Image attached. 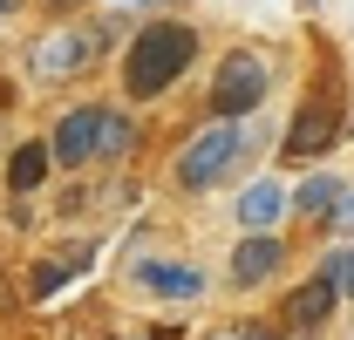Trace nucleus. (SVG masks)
<instances>
[{"mask_svg":"<svg viewBox=\"0 0 354 340\" xmlns=\"http://www.w3.org/2000/svg\"><path fill=\"white\" fill-rule=\"evenodd\" d=\"M88 265H95V245H75L68 258H35V265H28V293H35V299H55L75 272H88Z\"/></svg>","mask_w":354,"mask_h":340,"instance_id":"ddd939ff","label":"nucleus"},{"mask_svg":"<svg viewBox=\"0 0 354 340\" xmlns=\"http://www.w3.org/2000/svg\"><path fill=\"white\" fill-rule=\"evenodd\" d=\"M334 279H341V299L354 306V238H334Z\"/></svg>","mask_w":354,"mask_h":340,"instance_id":"dca6fc26","label":"nucleus"},{"mask_svg":"<svg viewBox=\"0 0 354 340\" xmlns=\"http://www.w3.org/2000/svg\"><path fill=\"white\" fill-rule=\"evenodd\" d=\"M198 340H239V334H232V327H212V334H198Z\"/></svg>","mask_w":354,"mask_h":340,"instance_id":"412c9836","label":"nucleus"},{"mask_svg":"<svg viewBox=\"0 0 354 340\" xmlns=\"http://www.w3.org/2000/svg\"><path fill=\"white\" fill-rule=\"evenodd\" d=\"M239 340H286L279 334V320H245V327H232Z\"/></svg>","mask_w":354,"mask_h":340,"instance_id":"f3484780","label":"nucleus"},{"mask_svg":"<svg viewBox=\"0 0 354 340\" xmlns=\"http://www.w3.org/2000/svg\"><path fill=\"white\" fill-rule=\"evenodd\" d=\"M198 62H205V28L184 21V14H150L123 41V62H116L123 102H164Z\"/></svg>","mask_w":354,"mask_h":340,"instance_id":"f257e3e1","label":"nucleus"},{"mask_svg":"<svg viewBox=\"0 0 354 340\" xmlns=\"http://www.w3.org/2000/svg\"><path fill=\"white\" fill-rule=\"evenodd\" d=\"M286 265H293L286 232H239L232 252H225V286L232 293H266V286L286 279Z\"/></svg>","mask_w":354,"mask_h":340,"instance_id":"6e6552de","label":"nucleus"},{"mask_svg":"<svg viewBox=\"0 0 354 340\" xmlns=\"http://www.w3.org/2000/svg\"><path fill=\"white\" fill-rule=\"evenodd\" d=\"M334 306H341V279H334V245H327V252H320V265H313L307 279L279 299V334H286V340H313V334H327Z\"/></svg>","mask_w":354,"mask_h":340,"instance_id":"0eeeda50","label":"nucleus"},{"mask_svg":"<svg viewBox=\"0 0 354 340\" xmlns=\"http://www.w3.org/2000/svg\"><path fill=\"white\" fill-rule=\"evenodd\" d=\"M341 184H348V170H334V164H313L293 191H286V211L300 218V225H327V211H334V198H341Z\"/></svg>","mask_w":354,"mask_h":340,"instance_id":"9b49d317","label":"nucleus"},{"mask_svg":"<svg viewBox=\"0 0 354 340\" xmlns=\"http://www.w3.org/2000/svg\"><path fill=\"white\" fill-rule=\"evenodd\" d=\"M116 340H157V327H136V334H116Z\"/></svg>","mask_w":354,"mask_h":340,"instance_id":"aec40b11","label":"nucleus"},{"mask_svg":"<svg viewBox=\"0 0 354 340\" xmlns=\"http://www.w3.org/2000/svg\"><path fill=\"white\" fill-rule=\"evenodd\" d=\"M123 279H130V293L150 299V306H198V299L212 293L205 265H198V258H171V252H136Z\"/></svg>","mask_w":354,"mask_h":340,"instance_id":"423d86ee","label":"nucleus"},{"mask_svg":"<svg viewBox=\"0 0 354 340\" xmlns=\"http://www.w3.org/2000/svg\"><path fill=\"white\" fill-rule=\"evenodd\" d=\"M136 150V116L130 102H102V136H95V170L102 164H123Z\"/></svg>","mask_w":354,"mask_h":340,"instance_id":"4468645a","label":"nucleus"},{"mask_svg":"<svg viewBox=\"0 0 354 340\" xmlns=\"http://www.w3.org/2000/svg\"><path fill=\"white\" fill-rule=\"evenodd\" d=\"M320 232H327V238H354V177L341 184V198H334V211H327Z\"/></svg>","mask_w":354,"mask_h":340,"instance_id":"2eb2a0df","label":"nucleus"},{"mask_svg":"<svg viewBox=\"0 0 354 340\" xmlns=\"http://www.w3.org/2000/svg\"><path fill=\"white\" fill-rule=\"evenodd\" d=\"M279 218H286V184H279L272 170L239 177V191H232V225H239V232H279Z\"/></svg>","mask_w":354,"mask_h":340,"instance_id":"9d476101","label":"nucleus"},{"mask_svg":"<svg viewBox=\"0 0 354 340\" xmlns=\"http://www.w3.org/2000/svg\"><path fill=\"white\" fill-rule=\"evenodd\" d=\"M109 41H116V14H102V21H62V28H48L41 41L28 48V75L41 88L82 82L88 68L109 55Z\"/></svg>","mask_w":354,"mask_h":340,"instance_id":"20e7f679","label":"nucleus"},{"mask_svg":"<svg viewBox=\"0 0 354 340\" xmlns=\"http://www.w3.org/2000/svg\"><path fill=\"white\" fill-rule=\"evenodd\" d=\"M41 7H48V14H62V21H75V14H82L88 0H41Z\"/></svg>","mask_w":354,"mask_h":340,"instance_id":"a211bd4d","label":"nucleus"},{"mask_svg":"<svg viewBox=\"0 0 354 340\" xmlns=\"http://www.w3.org/2000/svg\"><path fill=\"white\" fill-rule=\"evenodd\" d=\"M48 177H55V150H48V136H28V143L7 157V191H14V198H35Z\"/></svg>","mask_w":354,"mask_h":340,"instance_id":"f8f14e48","label":"nucleus"},{"mask_svg":"<svg viewBox=\"0 0 354 340\" xmlns=\"http://www.w3.org/2000/svg\"><path fill=\"white\" fill-rule=\"evenodd\" d=\"M109 7H171V0H109Z\"/></svg>","mask_w":354,"mask_h":340,"instance_id":"6ab92c4d","label":"nucleus"},{"mask_svg":"<svg viewBox=\"0 0 354 340\" xmlns=\"http://www.w3.org/2000/svg\"><path fill=\"white\" fill-rule=\"evenodd\" d=\"M348 129H354V116H348V88L334 82V75H320V82L293 102L286 129H279V157H286V164H327V150H334Z\"/></svg>","mask_w":354,"mask_h":340,"instance_id":"f03ea898","label":"nucleus"},{"mask_svg":"<svg viewBox=\"0 0 354 340\" xmlns=\"http://www.w3.org/2000/svg\"><path fill=\"white\" fill-rule=\"evenodd\" d=\"M307 7H320V0H307Z\"/></svg>","mask_w":354,"mask_h":340,"instance_id":"5701e85b","label":"nucleus"},{"mask_svg":"<svg viewBox=\"0 0 354 340\" xmlns=\"http://www.w3.org/2000/svg\"><path fill=\"white\" fill-rule=\"evenodd\" d=\"M266 95H272V55L266 48H225L205 75V116H225V123L259 116Z\"/></svg>","mask_w":354,"mask_h":340,"instance_id":"39448f33","label":"nucleus"},{"mask_svg":"<svg viewBox=\"0 0 354 340\" xmlns=\"http://www.w3.org/2000/svg\"><path fill=\"white\" fill-rule=\"evenodd\" d=\"M14 7H21V0H0V21H7V14H14Z\"/></svg>","mask_w":354,"mask_h":340,"instance_id":"4be33fe9","label":"nucleus"},{"mask_svg":"<svg viewBox=\"0 0 354 340\" xmlns=\"http://www.w3.org/2000/svg\"><path fill=\"white\" fill-rule=\"evenodd\" d=\"M95 136H102V102H68L48 129L55 170H95Z\"/></svg>","mask_w":354,"mask_h":340,"instance_id":"1a4fd4ad","label":"nucleus"},{"mask_svg":"<svg viewBox=\"0 0 354 340\" xmlns=\"http://www.w3.org/2000/svg\"><path fill=\"white\" fill-rule=\"evenodd\" d=\"M232 177H245V164H239V123L205 116V123L177 143V157H171V191H177V198H212V191L232 184Z\"/></svg>","mask_w":354,"mask_h":340,"instance_id":"7ed1b4c3","label":"nucleus"}]
</instances>
